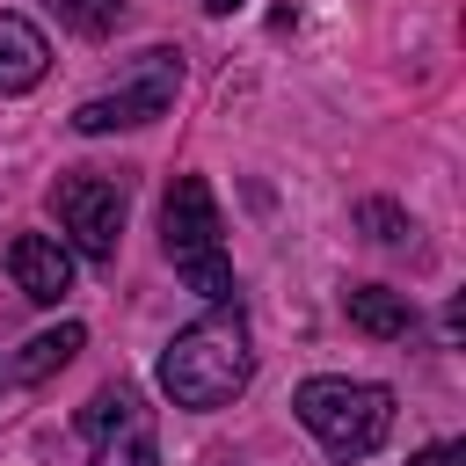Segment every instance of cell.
Listing matches in <instances>:
<instances>
[{
    "instance_id": "cell-4",
    "label": "cell",
    "mask_w": 466,
    "mask_h": 466,
    "mask_svg": "<svg viewBox=\"0 0 466 466\" xmlns=\"http://www.w3.org/2000/svg\"><path fill=\"white\" fill-rule=\"evenodd\" d=\"M175 87H182V51L153 44V51H138V66H131V80H124V87L87 95V102L73 109V131H80V138H102V131H138V124L167 116Z\"/></svg>"
},
{
    "instance_id": "cell-1",
    "label": "cell",
    "mask_w": 466,
    "mask_h": 466,
    "mask_svg": "<svg viewBox=\"0 0 466 466\" xmlns=\"http://www.w3.org/2000/svg\"><path fill=\"white\" fill-rule=\"evenodd\" d=\"M248 379H255V342H248L240 306H218V313L189 320V328L160 350V393H167L175 408H197V415L233 408V400L248 393Z\"/></svg>"
},
{
    "instance_id": "cell-11",
    "label": "cell",
    "mask_w": 466,
    "mask_h": 466,
    "mask_svg": "<svg viewBox=\"0 0 466 466\" xmlns=\"http://www.w3.org/2000/svg\"><path fill=\"white\" fill-rule=\"evenodd\" d=\"M51 15L66 29H80V36H109L124 22V0H51Z\"/></svg>"
},
{
    "instance_id": "cell-9",
    "label": "cell",
    "mask_w": 466,
    "mask_h": 466,
    "mask_svg": "<svg viewBox=\"0 0 466 466\" xmlns=\"http://www.w3.org/2000/svg\"><path fill=\"white\" fill-rule=\"evenodd\" d=\"M342 313H350V328H364L371 342L415 335V306H408V291H393V284H350V291H342Z\"/></svg>"
},
{
    "instance_id": "cell-2",
    "label": "cell",
    "mask_w": 466,
    "mask_h": 466,
    "mask_svg": "<svg viewBox=\"0 0 466 466\" xmlns=\"http://www.w3.org/2000/svg\"><path fill=\"white\" fill-rule=\"evenodd\" d=\"M160 248H167L175 277H182L197 299L233 306L240 284H233V262H226V248H218V197H211L204 175H175V189H167V204H160Z\"/></svg>"
},
{
    "instance_id": "cell-7",
    "label": "cell",
    "mask_w": 466,
    "mask_h": 466,
    "mask_svg": "<svg viewBox=\"0 0 466 466\" xmlns=\"http://www.w3.org/2000/svg\"><path fill=\"white\" fill-rule=\"evenodd\" d=\"M7 277H15L22 299L58 306V299L73 291V255H66V240H51V233H15V240H7Z\"/></svg>"
},
{
    "instance_id": "cell-3",
    "label": "cell",
    "mask_w": 466,
    "mask_h": 466,
    "mask_svg": "<svg viewBox=\"0 0 466 466\" xmlns=\"http://www.w3.org/2000/svg\"><path fill=\"white\" fill-rule=\"evenodd\" d=\"M291 408L320 437V451L342 459V466L371 459L386 444V430H393V386H379V379H306L291 393Z\"/></svg>"
},
{
    "instance_id": "cell-6",
    "label": "cell",
    "mask_w": 466,
    "mask_h": 466,
    "mask_svg": "<svg viewBox=\"0 0 466 466\" xmlns=\"http://www.w3.org/2000/svg\"><path fill=\"white\" fill-rule=\"evenodd\" d=\"M80 437L95 451V466H160V430H153V408L116 379L102 386L87 408H80Z\"/></svg>"
},
{
    "instance_id": "cell-8",
    "label": "cell",
    "mask_w": 466,
    "mask_h": 466,
    "mask_svg": "<svg viewBox=\"0 0 466 466\" xmlns=\"http://www.w3.org/2000/svg\"><path fill=\"white\" fill-rule=\"evenodd\" d=\"M51 73V44L29 15H0V95H29Z\"/></svg>"
},
{
    "instance_id": "cell-10",
    "label": "cell",
    "mask_w": 466,
    "mask_h": 466,
    "mask_svg": "<svg viewBox=\"0 0 466 466\" xmlns=\"http://www.w3.org/2000/svg\"><path fill=\"white\" fill-rule=\"evenodd\" d=\"M80 342H87V328H80V320H58V328H44V335H29V342H22V357H15L7 371H15L22 386H44L51 371H66V364L80 357Z\"/></svg>"
},
{
    "instance_id": "cell-14",
    "label": "cell",
    "mask_w": 466,
    "mask_h": 466,
    "mask_svg": "<svg viewBox=\"0 0 466 466\" xmlns=\"http://www.w3.org/2000/svg\"><path fill=\"white\" fill-rule=\"evenodd\" d=\"M233 7H240V0H204V15H233Z\"/></svg>"
},
{
    "instance_id": "cell-12",
    "label": "cell",
    "mask_w": 466,
    "mask_h": 466,
    "mask_svg": "<svg viewBox=\"0 0 466 466\" xmlns=\"http://www.w3.org/2000/svg\"><path fill=\"white\" fill-rule=\"evenodd\" d=\"M357 226H364L379 248H393V240H408V233H415V226H408V211H400V204H386V197H364V204H357Z\"/></svg>"
},
{
    "instance_id": "cell-13",
    "label": "cell",
    "mask_w": 466,
    "mask_h": 466,
    "mask_svg": "<svg viewBox=\"0 0 466 466\" xmlns=\"http://www.w3.org/2000/svg\"><path fill=\"white\" fill-rule=\"evenodd\" d=\"M408 466H459V444H430V451H415Z\"/></svg>"
},
{
    "instance_id": "cell-5",
    "label": "cell",
    "mask_w": 466,
    "mask_h": 466,
    "mask_svg": "<svg viewBox=\"0 0 466 466\" xmlns=\"http://www.w3.org/2000/svg\"><path fill=\"white\" fill-rule=\"evenodd\" d=\"M124 175H95V167H73L51 182V211H58V233L87 255V262H116V233H124Z\"/></svg>"
}]
</instances>
